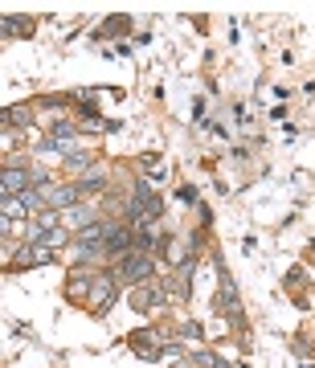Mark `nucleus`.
Segmentation results:
<instances>
[{
    "mask_svg": "<svg viewBox=\"0 0 315 368\" xmlns=\"http://www.w3.org/2000/svg\"><path fill=\"white\" fill-rule=\"evenodd\" d=\"M119 278H123V282H143V278H152V258H147L143 250H132V254L123 258V266H119Z\"/></svg>",
    "mask_w": 315,
    "mask_h": 368,
    "instance_id": "obj_2",
    "label": "nucleus"
},
{
    "mask_svg": "<svg viewBox=\"0 0 315 368\" xmlns=\"http://www.w3.org/2000/svg\"><path fill=\"white\" fill-rule=\"evenodd\" d=\"M160 299H164V295H160V286H152V282L135 291V307H139V311H147V307H160Z\"/></svg>",
    "mask_w": 315,
    "mask_h": 368,
    "instance_id": "obj_5",
    "label": "nucleus"
},
{
    "mask_svg": "<svg viewBox=\"0 0 315 368\" xmlns=\"http://www.w3.org/2000/svg\"><path fill=\"white\" fill-rule=\"evenodd\" d=\"M160 209H164V205L152 196V188H147L143 181L135 184V196H132V217L135 221H152V217H160Z\"/></svg>",
    "mask_w": 315,
    "mask_h": 368,
    "instance_id": "obj_1",
    "label": "nucleus"
},
{
    "mask_svg": "<svg viewBox=\"0 0 315 368\" xmlns=\"http://www.w3.org/2000/svg\"><path fill=\"white\" fill-rule=\"evenodd\" d=\"M0 184H4V196H17V192H25V188H29V176H25V172H17V168H4Z\"/></svg>",
    "mask_w": 315,
    "mask_h": 368,
    "instance_id": "obj_4",
    "label": "nucleus"
},
{
    "mask_svg": "<svg viewBox=\"0 0 315 368\" xmlns=\"http://www.w3.org/2000/svg\"><path fill=\"white\" fill-rule=\"evenodd\" d=\"M37 262H49V246H37V241L12 258V266H37Z\"/></svg>",
    "mask_w": 315,
    "mask_h": 368,
    "instance_id": "obj_3",
    "label": "nucleus"
}]
</instances>
